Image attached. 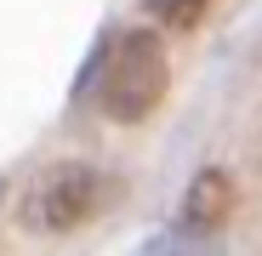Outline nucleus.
Returning <instances> with one entry per match:
<instances>
[{"label": "nucleus", "mask_w": 262, "mask_h": 256, "mask_svg": "<svg viewBox=\"0 0 262 256\" xmlns=\"http://www.w3.org/2000/svg\"><path fill=\"white\" fill-rule=\"evenodd\" d=\"M103 194H108V182H103L97 165H80V159L52 165L46 177L29 188V222L46 228V234H69V228H80L103 205Z\"/></svg>", "instance_id": "f03ea898"}, {"label": "nucleus", "mask_w": 262, "mask_h": 256, "mask_svg": "<svg viewBox=\"0 0 262 256\" xmlns=\"http://www.w3.org/2000/svg\"><path fill=\"white\" fill-rule=\"evenodd\" d=\"M228 205H234V182H228V171H200V177L188 182V199H183V222L188 228H223V217H228Z\"/></svg>", "instance_id": "7ed1b4c3"}, {"label": "nucleus", "mask_w": 262, "mask_h": 256, "mask_svg": "<svg viewBox=\"0 0 262 256\" xmlns=\"http://www.w3.org/2000/svg\"><path fill=\"white\" fill-rule=\"evenodd\" d=\"M165 97V46L154 29H131L120 34L114 57L103 63V80H97V108L120 125H137L154 114V103Z\"/></svg>", "instance_id": "f257e3e1"}, {"label": "nucleus", "mask_w": 262, "mask_h": 256, "mask_svg": "<svg viewBox=\"0 0 262 256\" xmlns=\"http://www.w3.org/2000/svg\"><path fill=\"white\" fill-rule=\"evenodd\" d=\"M205 6H211V0H148V12H154L165 29H194V23L205 17Z\"/></svg>", "instance_id": "20e7f679"}]
</instances>
